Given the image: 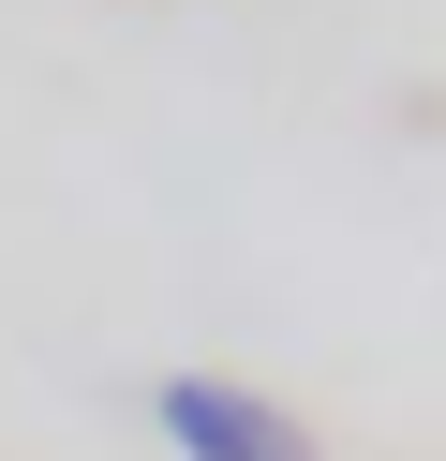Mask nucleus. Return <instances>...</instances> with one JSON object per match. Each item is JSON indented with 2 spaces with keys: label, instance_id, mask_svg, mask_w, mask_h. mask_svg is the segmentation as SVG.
Listing matches in <instances>:
<instances>
[{
  "label": "nucleus",
  "instance_id": "f257e3e1",
  "mask_svg": "<svg viewBox=\"0 0 446 461\" xmlns=\"http://www.w3.org/2000/svg\"><path fill=\"white\" fill-rule=\"evenodd\" d=\"M149 417H164L178 461H313V447H297V417H283V402H253L238 372H164Z\"/></svg>",
  "mask_w": 446,
  "mask_h": 461
}]
</instances>
